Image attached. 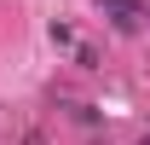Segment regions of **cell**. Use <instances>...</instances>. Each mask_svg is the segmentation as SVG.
I'll return each mask as SVG.
<instances>
[{
  "instance_id": "obj_1",
  "label": "cell",
  "mask_w": 150,
  "mask_h": 145,
  "mask_svg": "<svg viewBox=\"0 0 150 145\" xmlns=\"http://www.w3.org/2000/svg\"><path fill=\"white\" fill-rule=\"evenodd\" d=\"M98 6L110 12V23L121 29V35H133V29H139V18H144V6H139V0H98Z\"/></svg>"
},
{
  "instance_id": "obj_2",
  "label": "cell",
  "mask_w": 150,
  "mask_h": 145,
  "mask_svg": "<svg viewBox=\"0 0 150 145\" xmlns=\"http://www.w3.org/2000/svg\"><path fill=\"white\" fill-rule=\"evenodd\" d=\"M52 47H64V52H75V47H81V41H75V29L64 18H52Z\"/></svg>"
},
{
  "instance_id": "obj_3",
  "label": "cell",
  "mask_w": 150,
  "mask_h": 145,
  "mask_svg": "<svg viewBox=\"0 0 150 145\" xmlns=\"http://www.w3.org/2000/svg\"><path fill=\"white\" fill-rule=\"evenodd\" d=\"M75 64H81V70H98V52H93V47H87V41L75 47Z\"/></svg>"
},
{
  "instance_id": "obj_4",
  "label": "cell",
  "mask_w": 150,
  "mask_h": 145,
  "mask_svg": "<svg viewBox=\"0 0 150 145\" xmlns=\"http://www.w3.org/2000/svg\"><path fill=\"white\" fill-rule=\"evenodd\" d=\"M69 116H75L81 128H93V122H98V110H93V105H69Z\"/></svg>"
},
{
  "instance_id": "obj_5",
  "label": "cell",
  "mask_w": 150,
  "mask_h": 145,
  "mask_svg": "<svg viewBox=\"0 0 150 145\" xmlns=\"http://www.w3.org/2000/svg\"><path fill=\"white\" fill-rule=\"evenodd\" d=\"M23 145H46V134H40V128H29V134H23Z\"/></svg>"
},
{
  "instance_id": "obj_6",
  "label": "cell",
  "mask_w": 150,
  "mask_h": 145,
  "mask_svg": "<svg viewBox=\"0 0 150 145\" xmlns=\"http://www.w3.org/2000/svg\"><path fill=\"white\" fill-rule=\"evenodd\" d=\"M139 145H150V134H139Z\"/></svg>"
}]
</instances>
